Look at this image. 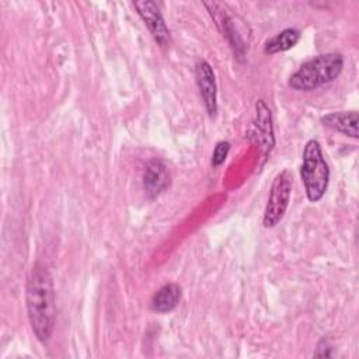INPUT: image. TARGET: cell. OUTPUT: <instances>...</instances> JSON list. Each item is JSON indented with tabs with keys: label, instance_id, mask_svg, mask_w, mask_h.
<instances>
[{
	"label": "cell",
	"instance_id": "1",
	"mask_svg": "<svg viewBox=\"0 0 359 359\" xmlns=\"http://www.w3.org/2000/svg\"><path fill=\"white\" fill-rule=\"evenodd\" d=\"M27 311L31 328L41 342H46L55 328L56 296L49 271L36 264L32 266L25 292Z\"/></svg>",
	"mask_w": 359,
	"mask_h": 359
},
{
	"label": "cell",
	"instance_id": "2",
	"mask_svg": "<svg viewBox=\"0 0 359 359\" xmlns=\"http://www.w3.org/2000/svg\"><path fill=\"white\" fill-rule=\"evenodd\" d=\"M344 57L341 53L330 52L318 55L303 63L289 79V87L296 91H313L334 81L342 72Z\"/></svg>",
	"mask_w": 359,
	"mask_h": 359
},
{
	"label": "cell",
	"instance_id": "3",
	"mask_svg": "<svg viewBox=\"0 0 359 359\" xmlns=\"http://www.w3.org/2000/svg\"><path fill=\"white\" fill-rule=\"evenodd\" d=\"M300 175L309 201H320L328 187L330 168L323 156L320 143L314 139H310L304 146Z\"/></svg>",
	"mask_w": 359,
	"mask_h": 359
},
{
	"label": "cell",
	"instance_id": "4",
	"mask_svg": "<svg viewBox=\"0 0 359 359\" xmlns=\"http://www.w3.org/2000/svg\"><path fill=\"white\" fill-rule=\"evenodd\" d=\"M292 184H293V178L287 170L280 171L275 177L271 185L268 202L264 212L265 227L276 226L285 216V212L289 205L290 194H292Z\"/></svg>",
	"mask_w": 359,
	"mask_h": 359
},
{
	"label": "cell",
	"instance_id": "5",
	"mask_svg": "<svg viewBox=\"0 0 359 359\" xmlns=\"http://www.w3.org/2000/svg\"><path fill=\"white\" fill-rule=\"evenodd\" d=\"M133 6L137 10L140 18L144 21L156 42H158L161 46H165L170 42V31L164 22L158 6L150 0L135 1Z\"/></svg>",
	"mask_w": 359,
	"mask_h": 359
},
{
	"label": "cell",
	"instance_id": "6",
	"mask_svg": "<svg viewBox=\"0 0 359 359\" xmlns=\"http://www.w3.org/2000/svg\"><path fill=\"white\" fill-rule=\"evenodd\" d=\"M195 76H196V84L203 98L205 107L209 115L213 116L217 112V87H216L215 72L206 60H199L196 63Z\"/></svg>",
	"mask_w": 359,
	"mask_h": 359
},
{
	"label": "cell",
	"instance_id": "7",
	"mask_svg": "<svg viewBox=\"0 0 359 359\" xmlns=\"http://www.w3.org/2000/svg\"><path fill=\"white\" fill-rule=\"evenodd\" d=\"M170 185V171L164 161L151 160L147 163L143 172V187L150 198L160 195Z\"/></svg>",
	"mask_w": 359,
	"mask_h": 359
},
{
	"label": "cell",
	"instance_id": "8",
	"mask_svg": "<svg viewBox=\"0 0 359 359\" xmlns=\"http://www.w3.org/2000/svg\"><path fill=\"white\" fill-rule=\"evenodd\" d=\"M323 125L341 132L353 139L358 137V123L359 115L356 111H344V112H331L321 118Z\"/></svg>",
	"mask_w": 359,
	"mask_h": 359
},
{
	"label": "cell",
	"instance_id": "9",
	"mask_svg": "<svg viewBox=\"0 0 359 359\" xmlns=\"http://www.w3.org/2000/svg\"><path fill=\"white\" fill-rule=\"evenodd\" d=\"M180 299H181V287L175 283H165L153 296L151 307L157 313H167L177 307Z\"/></svg>",
	"mask_w": 359,
	"mask_h": 359
},
{
	"label": "cell",
	"instance_id": "10",
	"mask_svg": "<svg viewBox=\"0 0 359 359\" xmlns=\"http://www.w3.org/2000/svg\"><path fill=\"white\" fill-rule=\"evenodd\" d=\"M299 38H300V32L297 29L286 28L266 41L264 52L269 53V55L285 52V50L293 48L297 43Z\"/></svg>",
	"mask_w": 359,
	"mask_h": 359
},
{
	"label": "cell",
	"instance_id": "11",
	"mask_svg": "<svg viewBox=\"0 0 359 359\" xmlns=\"http://www.w3.org/2000/svg\"><path fill=\"white\" fill-rule=\"evenodd\" d=\"M257 126L258 132L261 133L264 142H265V153L271 151L273 146V129H272V118L271 111L265 105L262 100L257 102Z\"/></svg>",
	"mask_w": 359,
	"mask_h": 359
},
{
	"label": "cell",
	"instance_id": "12",
	"mask_svg": "<svg viewBox=\"0 0 359 359\" xmlns=\"http://www.w3.org/2000/svg\"><path fill=\"white\" fill-rule=\"evenodd\" d=\"M230 151V143L229 142H219L213 150V154H212V165L213 167H219L224 163L227 154Z\"/></svg>",
	"mask_w": 359,
	"mask_h": 359
}]
</instances>
